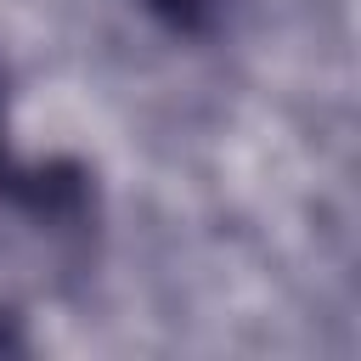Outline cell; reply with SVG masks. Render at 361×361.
<instances>
[{
	"mask_svg": "<svg viewBox=\"0 0 361 361\" xmlns=\"http://www.w3.org/2000/svg\"><path fill=\"white\" fill-rule=\"evenodd\" d=\"M130 6L180 39H209L226 17V0H130Z\"/></svg>",
	"mask_w": 361,
	"mask_h": 361,
	"instance_id": "6da1fadb",
	"label": "cell"
},
{
	"mask_svg": "<svg viewBox=\"0 0 361 361\" xmlns=\"http://www.w3.org/2000/svg\"><path fill=\"white\" fill-rule=\"evenodd\" d=\"M17 175V164L6 158V85H0V192H6V180Z\"/></svg>",
	"mask_w": 361,
	"mask_h": 361,
	"instance_id": "7a4b0ae2",
	"label": "cell"
}]
</instances>
